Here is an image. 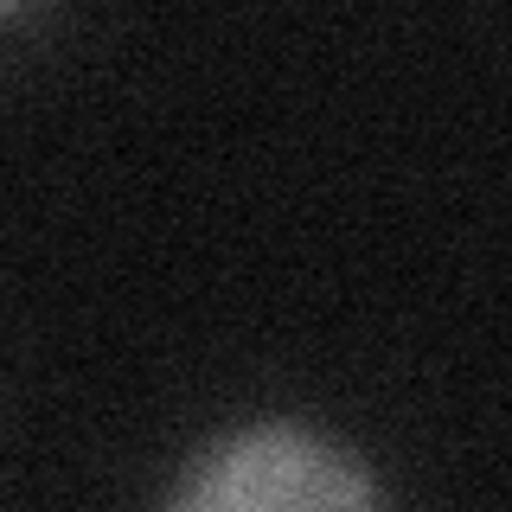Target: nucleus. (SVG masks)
Here are the masks:
<instances>
[{
  "instance_id": "f257e3e1",
  "label": "nucleus",
  "mask_w": 512,
  "mask_h": 512,
  "mask_svg": "<svg viewBox=\"0 0 512 512\" xmlns=\"http://www.w3.org/2000/svg\"><path fill=\"white\" fill-rule=\"evenodd\" d=\"M384 487L352 448L308 423H244L205 442L173 487L192 512H314V506H378Z\"/></svg>"
},
{
  "instance_id": "f03ea898",
  "label": "nucleus",
  "mask_w": 512,
  "mask_h": 512,
  "mask_svg": "<svg viewBox=\"0 0 512 512\" xmlns=\"http://www.w3.org/2000/svg\"><path fill=\"white\" fill-rule=\"evenodd\" d=\"M0 7H7V0H0Z\"/></svg>"
}]
</instances>
